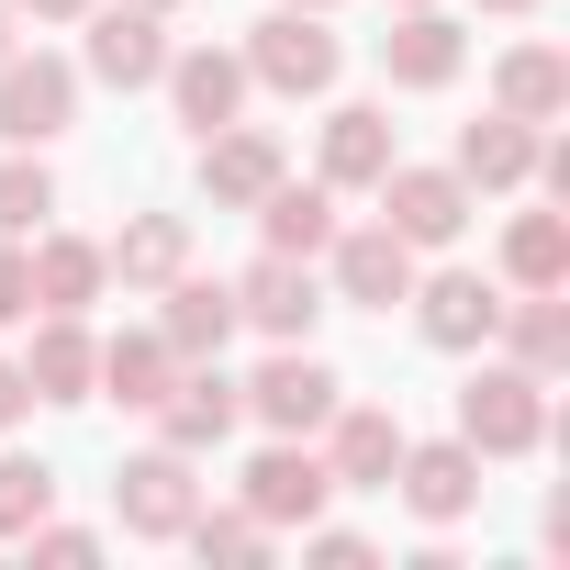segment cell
<instances>
[{
    "label": "cell",
    "mask_w": 570,
    "mask_h": 570,
    "mask_svg": "<svg viewBox=\"0 0 570 570\" xmlns=\"http://www.w3.org/2000/svg\"><path fill=\"white\" fill-rule=\"evenodd\" d=\"M168 112L190 124V135H213V124H235L246 112V57H224V46H168Z\"/></svg>",
    "instance_id": "14"
},
{
    "label": "cell",
    "mask_w": 570,
    "mask_h": 570,
    "mask_svg": "<svg viewBox=\"0 0 570 570\" xmlns=\"http://www.w3.org/2000/svg\"><path fill=\"white\" fill-rule=\"evenodd\" d=\"M392 492H403L425 525H459V514L481 503V448H470V436H436V448H414V436H403V470H392Z\"/></svg>",
    "instance_id": "13"
},
{
    "label": "cell",
    "mask_w": 570,
    "mask_h": 570,
    "mask_svg": "<svg viewBox=\"0 0 570 570\" xmlns=\"http://www.w3.org/2000/svg\"><path fill=\"white\" fill-rule=\"evenodd\" d=\"M292 12H325V0H292Z\"/></svg>",
    "instance_id": "40"
},
{
    "label": "cell",
    "mask_w": 570,
    "mask_h": 570,
    "mask_svg": "<svg viewBox=\"0 0 570 570\" xmlns=\"http://www.w3.org/2000/svg\"><path fill=\"white\" fill-rule=\"evenodd\" d=\"M0 325H35V257L0 235Z\"/></svg>",
    "instance_id": "32"
},
{
    "label": "cell",
    "mask_w": 570,
    "mask_h": 570,
    "mask_svg": "<svg viewBox=\"0 0 570 570\" xmlns=\"http://www.w3.org/2000/svg\"><path fill=\"white\" fill-rule=\"evenodd\" d=\"M370 190H381V224H392L414 257H425V246H459V224H470V179H459V168H403V157H392Z\"/></svg>",
    "instance_id": "3"
},
{
    "label": "cell",
    "mask_w": 570,
    "mask_h": 570,
    "mask_svg": "<svg viewBox=\"0 0 570 570\" xmlns=\"http://www.w3.org/2000/svg\"><path fill=\"white\" fill-rule=\"evenodd\" d=\"M481 12H537V0H481Z\"/></svg>",
    "instance_id": "37"
},
{
    "label": "cell",
    "mask_w": 570,
    "mask_h": 570,
    "mask_svg": "<svg viewBox=\"0 0 570 570\" xmlns=\"http://www.w3.org/2000/svg\"><path fill=\"white\" fill-rule=\"evenodd\" d=\"M146 12H179V0H146Z\"/></svg>",
    "instance_id": "39"
},
{
    "label": "cell",
    "mask_w": 570,
    "mask_h": 570,
    "mask_svg": "<svg viewBox=\"0 0 570 570\" xmlns=\"http://www.w3.org/2000/svg\"><path fill=\"white\" fill-rule=\"evenodd\" d=\"M325 257H336V292L370 303V314H392V303L414 292V246H403L392 224H358V235H336Z\"/></svg>",
    "instance_id": "16"
},
{
    "label": "cell",
    "mask_w": 570,
    "mask_h": 570,
    "mask_svg": "<svg viewBox=\"0 0 570 570\" xmlns=\"http://www.w3.org/2000/svg\"><path fill=\"white\" fill-rule=\"evenodd\" d=\"M23 12H35V23H79V12H90V0H23Z\"/></svg>",
    "instance_id": "36"
},
{
    "label": "cell",
    "mask_w": 570,
    "mask_h": 570,
    "mask_svg": "<svg viewBox=\"0 0 570 570\" xmlns=\"http://www.w3.org/2000/svg\"><path fill=\"white\" fill-rule=\"evenodd\" d=\"M23 414H35V381H23V370H12V358H0V436H12V425H23Z\"/></svg>",
    "instance_id": "35"
},
{
    "label": "cell",
    "mask_w": 570,
    "mask_h": 570,
    "mask_svg": "<svg viewBox=\"0 0 570 570\" xmlns=\"http://www.w3.org/2000/svg\"><path fill=\"white\" fill-rule=\"evenodd\" d=\"M525 168H537V124L492 112V124H470V135H459V179H470V190H514Z\"/></svg>",
    "instance_id": "26"
},
{
    "label": "cell",
    "mask_w": 570,
    "mask_h": 570,
    "mask_svg": "<svg viewBox=\"0 0 570 570\" xmlns=\"http://www.w3.org/2000/svg\"><path fill=\"white\" fill-rule=\"evenodd\" d=\"M325 503H336V470H325V448H303V436H268V448H257V470H246V514H268V537L314 525Z\"/></svg>",
    "instance_id": "4"
},
{
    "label": "cell",
    "mask_w": 570,
    "mask_h": 570,
    "mask_svg": "<svg viewBox=\"0 0 570 570\" xmlns=\"http://www.w3.org/2000/svg\"><path fill=\"white\" fill-rule=\"evenodd\" d=\"M101 257H112V268L135 279V292H168V279L190 268V224H179V213H135V224H124V235H112Z\"/></svg>",
    "instance_id": "25"
},
{
    "label": "cell",
    "mask_w": 570,
    "mask_h": 570,
    "mask_svg": "<svg viewBox=\"0 0 570 570\" xmlns=\"http://www.w3.org/2000/svg\"><path fill=\"white\" fill-rule=\"evenodd\" d=\"M279 168H292V157H279V135H268V124H213V135H202V190H213L224 213H246Z\"/></svg>",
    "instance_id": "15"
},
{
    "label": "cell",
    "mask_w": 570,
    "mask_h": 570,
    "mask_svg": "<svg viewBox=\"0 0 570 570\" xmlns=\"http://www.w3.org/2000/svg\"><path fill=\"white\" fill-rule=\"evenodd\" d=\"M57 514V470L46 459H0V537H23Z\"/></svg>",
    "instance_id": "31"
},
{
    "label": "cell",
    "mask_w": 570,
    "mask_h": 570,
    "mask_svg": "<svg viewBox=\"0 0 570 570\" xmlns=\"http://www.w3.org/2000/svg\"><path fill=\"white\" fill-rule=\"evenodd\" d=\"M503 279H514V292H559V279H570V213H514Z\"/></svg>",
    "instance_id": "27"
},
{
    "label": "cell",
    "mask_w": 570,
    "mask_h": 570,
    "mask_svg": "<svg viewBox=\"0 0 570 570\" xmlns=\"http://www.w3.org/2000/svg\"><path fill=\"white\" fill-rule=\"evenodd\" d=\"M381 168H392V112H381V101L325 112V190H370Z\"/></svg>",
    "instance_id": "20"
},
{
    "label": "cell",
    "mask_w": 570,
    "mask_h": 570,
    "mask_svg": "<svg viewBox=\"0 0 570 570\" xmlns=\"http://www.w3.org/2000/svg\"><path fill=\"white\" fill-rule=\"evenodd\" d=\"M202 559H268V514H246V503H190V525H179Z\"/></svg>",
    "instance_id": "29"
},
{
    "label": "cell",
    "mask_w": 570,
    "mask_h": 570,
    "mask_svg": "<svg viewBox=\"0 0 570 570\" xmlns=\"http://www.w3.org/2000/svg\"><path fill=\"white\" fill-rule=\"evenodd\" d=\"M246 79H268L279 101H314V90H336V35H325V12H279L246 35Z\"/></svg>",
    "instance_id": "2"
},
{
    "label": "cell",
    "mask_w": 570,
    "mask_h": 570,
    "mask_svg": "<svg viewBox=\"0 0 570 570\" xmlns=\"http://www.w3.org/2000/svg\"><path fill=\"white\" fill-rule=\"evenodd\" d=\"M90 79H112V90H157V68H168V35H157V12L146 0H90Z\"/></svg>",
    "instance_id": "11"
},
{
    "label": "cell",
    "mask_w": 570,
    "mask_h": 570,
    "mask_svg": "<svg viewBox=\"0 0 570 570\" xmlns=\"http://www.w3.org/2000/svg\"><path fill=\"white\" fill-rule=\"evenodd\" d=\"M101 279H112V257H101L90 235H46V246H35V314H90Z\"/></svg>",
    "instance_id": "23"
},
{
    "label": "cell",
    "mask_w": 570,
    "mask_h": 570,
    "mask_svg": "<svg viewBox=\"0 0 570 570\" xmlns=\"http://www.w3.org/2000/svg\"><path fill=\"white\" fill-rule=\"evenodd\" d=\"M46 213H57V179H46V168L12 146V157H0V235H35Z\"/></svg>",
    "instance_id": "30"
},
{
    "label": "cell",
    "mask_w": 570,
    "mask_h": 570,
    "mask_svg": "<svg viewBox=\"0 0 570 570\" xmlns=\"http://www.w3.org/2000/svg\"><path fill=\"white\" fill-rule=\"evenodd\" d=\"M235 392H246V414H257L268 436H325V414L347 403V392H336V370H325L314 347H279V358H268L257 381H235Z\"/></svg>",
    "instance_id": "5"
},
{
    "label": "cell",
    "mask_w": 570,
    "mask_h": 570,
    "mask_svg": "<svg viewBox=\"0 0 570 570\" xmlns=\"http://www.w3.org/2000/svg\"><path fill=\"white\" fill-rule=\"evenodd\" d=\"M157 336L179 347V358H224V336H235V279H168V314H157Z\"/></svg>",
    "instance_id": "19"
},
{
    "label": "cell",
    "mask_w": 570,
    "mask_h": 570,
    "mask_svg": "<svg viewBox=\"0 0 570 570\" xmlns=\"http://www.w3.org/2000/svg\"><path fill=\"white\" fill-rule=\"evenodd\" d=\"M459 57H470V46H459V23L436 12V0H403V23L381 35V68H392L403 90H448V79H459Z\"/></svg>",
    "instance_id": "17"
},
{
    "label": "cell",
    "mask_w": 570,
    "mask_h": 570,
    "mask_svg": "<svg viewBox=\"0 0 570 570\" xmlns=\"http://www.w3.org/2000/svg\"><path fill=\"white\" fill-rule=\"evenodd\" d=\"M168 381H179V347H168L157 325H146V336H112V347H101V370H90V392H112L124 414H157V392H168Z\"/></svg>",
    "instance_id": "22"
},
{
    "label": "cell",
    "mask_w": 570,
    "mask_h": 570,
    "mask_svg": "<svg viewBox=\"0 0 570 570\" xmlns=\"http://www.w3.org/2000/svg\"><path fill=\"white\" fill-rule=\"evenodd\" d=\"M0 57H12V12H0Z\"/></svg>",
    "instance_id": "38"
},
{
    "label": "cell",
    "mask_w": 570,
    "mask_h": 570,
    "mask_svg": "<svg viewBox=\"0 0 570 570\" xmlns=\"http://www.w3.org/2000/svg\"><path fill=\"white\" fill-rule=\"evenodd\" d=\"M190 503H202V481H190V448H146V459H124V481H112V514H124V537H179L190 525Z\"/></svg>",
    "instance_id": "9"
},
{
    "label": "cell",
    "mask_w": 570,
    "mask_h": 570,
    "mask_svg": "<svg viewBox=\"0 0 570 570\" xmlns=\"http://www.w3.org/2000/svg\"><path fill=\"white\" fill-rule=\"evenodd\" d=\"M235 325H257V336H279V347H303L314 325H325V292H314V257H257L246 279H235Z\"/></svg>",
    "instance_id": "7"
},
{
    "label": "cell",
    "mask_w": 570,
    "mask_h": 570,
    "mask_svg": "<svg viewBox=\"0 0 570 570\" xmlns=\"http://www.w3.org/2000/svg\"><path fill=\"white\" fill-rule=\"evenodd\" d=\"M90 370H101V336H79V314H46L35 325V358H23L35 403H90Z\"/></svg>",
    "instance_id": "21"
},
{
    "label": "cell",
    "mask_w": 570,
    "mask_h": 570,
    "mask_svg": "<svg viewBox=\"0 0 570 570\" xmlns=\"http://www.w3.org/2000/svg\"><path fill=\"white\" fill-rule=\"evenodd\" d=\"M303 548L336 559V570H370V537H347V525H303Z\"/></svg>",
    "instance_id": "34"
},
{
    "label": "cell",
    "mask_w": 570,
    "mask_h": 570,
    "mask_svg": "<svg viewBox=\"0 0 570 570\" xmlns=\"http://www.w3.org/2000/svg\"><path fill=\"white\" fill-rule=\"evenodd\" d=\"M414 325H425V347H492V325H503V292H492V279L481 268H436V279H414Z\"/></svg>",
    "instance_id": "10"
},
{
    "label": "cell",
    "mask_w": 570,
    "mask_h": 570,
    "mask_svg": "<svg viewBox=\"0 0 570 570\" xmlns=\"http://www.w3.org/2000/svg\"><path fill=\"white\" fill-rule=\"evenodd\" d=\"M235 425H246V392L224 381V358H179V381L157 392V436L202 459V448H224Z\"/></svg>",
    "instance_id": "8"
},
{
    "label": "cell",
    "mask_w": 570,
    "mask_h": 570,
    "mask_svg": "<svg viewBox=\"0 0 570 570\" xmlns=\"http://www.w3.org/2000/svg\"><path fill=\"white\" fill-rule=\"evenodd\" d=\"M68 112H79V68L68 57H0V146H46V135H68Z\"/></svg>",
    "instance_id": "6"
},
{
    "label": "cell",
    "mask_w": 570,
    "mask_h": 570,
    "mask_svg": "<svg viewBox=\"0 0 570 570\" xmlns=\"http://www.w3.org/2000/svg\"><path fill=\"white\" fill-rule=\"evenodd\" d=\"M459 436H470L481 459H525V448L548 436V381L514 370V358L470 370V392H459Z\"/></svg>",
    "instance_id": "1"
},
{
    "label": "cell",
    "mask_w": 570,
    "mask_h": 570,
    "mask_svg": "<svg viewBox=\"0 0 570 570\" xmlns=\"http://www.w3.org/2000/svg\"><path fill=\"white\" fill-rule=\"evenodd\" d=\"M492 336H514V370H570V303L559 292H525V303H503V325Z\"/></svg>",
    "instance_id": "28"
},
{
    "label": "cell",
    "mask_w": 570,
    "mask_h": 570,
    "mask_svg": "<svg viewBox=\"0 0 570 570\" xmlns=\"http://www.w3.org/2000/svg\"><path fill=\"white\" fill-rule=\"evenodd\" d=\"M246 213H257V235H268L279 257H325V246H336V190H325V179L303 190L292 168H279V179H268V190H257Z\"/></svg>",
    "instance_id": "18"
},
{
    "label": "cell",
    "mask_w": 570,
    "mask_h": 570,
    "mask_svg": "<svg viewBox=\"0 0 570 570\" xmlns=\"http://www.w3.org/2000/svg\"><path fill=\"white\" fill-rule=\"evenodd\" d=\"M492 101H503L514 124H559V112H570V57H559V46H514V57L492 68Z\"/></svg>",
    "instance_id": "24"
},
{
    "label": "cell",
    "mask_w": 570,
    "mask_h": 570,
    "mask_svg": "<svg viewBox=\"0 0 570 570\" xmlns=\"http://www.w3.org/2000/svg\"><path fill=\"white\" fill-rule=\"evenodd\" d=\"M325 470H336V492H392V470H403V414L336 403V414H325Z\"/></svg>",
    "instance_id": "12"
},
{
    "label": "cell",
    "mask_w": 570,
    "mask_h": 570,
    "mask_svg": "<svg viewBox=\"0 0 570 570\" xmlns=\"http://www.w3.org/2000/svg\"><path fill=\"white\" fill-rule=\"evenodd\" d=\"M23 548H35V559H101V537H90V525H57V514L23 525Z\"/></svg>",
    "instance_id": "33"
}]
</instances>
